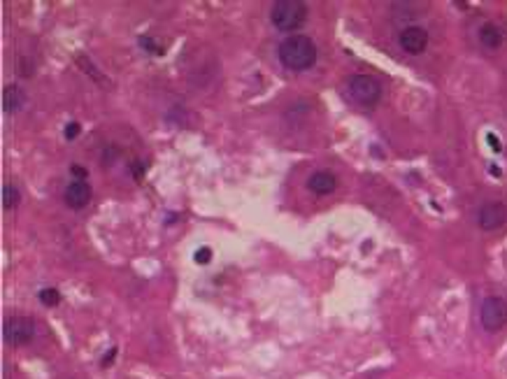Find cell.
<instances>
[{
  "instance_id": "cell-8",
  "label": "cell",
  "mask_w": 507,
  "mask_h": 379,
  "mask_svg": "<svg viewBox=\"0 0 507 379\" xmlns=\"http://www.w3.org/2000/svg\"><path fill=\"white\" fill-rule=\"evenodd\" d=\"M63 200L68 203V208L72 210H81V208H86L89 200H91V186H89L86 182H72L65 186V193H63Z\"/></svg>"
},
{
  "instance_id": "cell-17",
  "label": "cell",
  "mask_w": 507,
  "mask_h": 379,
  "mask_svg": "<svg viewBox=\"0 0 507 379\" xmlns=\"http://www.w3.org/2000/svg\"><path fill=\"white\" fill-rule=\"evenodd\" d=\"M140 45H142V49H147V52H161V47L154 45L152 38H140Z\"/></svg>"
},
{
  "instance_id": "cell-15",
  "label": "cell",
  "mask_w": 507,
  "mask_h": 379,
  "mask_svg": "<svg viewBox=\"0 0 507 379\" xmlns=\"http://www.w3.org/2000/svg\"><path fill=\"white\" fill-rule=\"evenodd\" d=\"M212 261V249H207V247H200L198 251H195V263H200V266H205V263Z\"/></svg>"
},
{
  "instance_id": "cell-19",
  "label": "cell",
  "mask_w": 507,
  "mask_h": 379,
  "mask_svg": "<svg viewBox=\"0 0 507 379\" xmlns=\"http://www.w3.org/2000/svg\"><path fill=\"white\" fill-rule=\"evenodd\" d=\"M489 142H491L494 145V149L498 152V149H501V145H498V140H496V135H489Z\"/></svg>"
},
{
  "instance_id": "cell-9",
  "label": "cell",
  "mask_w": 507,
  "mask_h": 379,
  "mask_svg": "<svg viewBox=\"0 0 507 379\" xmlns=\"http://www.w3.org/2000/svg\"><path fill=\"white\" fill-rule=\"evenodd\" d=\"M335 186H338V179L329 170H317L307 179V188L317 196H329L335 191Z\"/></svg>"
},
{
  "instance_id": "cell-13",
  "label": "cell",
  "mask_w": 507,
  "mask_h": 379,
  "mask_svg": "<svg viewBox=\"0 0 507 379\" xmlns=\"http://www.w3.org/2000/svg\"><path fill=\"white\" fill-rule=\"evenodd\" d=\"M16 203H19V191H16L14 186H5L3 188V205H5V210L16 208Z\"/></svg>"
},
{
  "instance_id": "cell-16",
  "label": "cell",
  "mask_w": 507,
  "mask_h": 379,
  "mask_svg": "<svg viewBox=\"0 0 507 379\" xmlns=\"http://www.w3.org/2000/svg\"><path fill=\"white\" fill-rule=\"evenodd\" d=\"M70 172H72V177H75L77 182H86V175H89L86 168H81V166H72Z\"/></svg>"
},
{
  "instance_id": "cell-14",
  "label": "cell",
  "mask_w": 507,
  "mask_h": 379,
  "mask_svg": "<svg viewBox=\"0 0 507 379\" xmlns=\"http://www.w3.org/2000/svg\"><path fill=\"white\" fill-rule=\"evenodd\" d=\"M79 133H81V126H79V123H77V121H70L68 126H65V133H63V135H65V140H70V142H72V140H75Z\"/></svg>"
},
{
  "instance_id": "cell-3",
  "label": "cell",
  "mask_w": 507,
  "mask_h": 379,
  "mask_svg": "<svg viewBox=\"0 0 507 379\" xmlns=\"http://www.w3.org/2000/svg\"><path fill=\"white\" fill-rule=\"evenodd\" d=\"M347 94L356 105L375 107L382 98V84L372 75H351L347 79Z\"/></svg>"
},
{
  "instance_id": "cell-10",
  "label": "cell",
  "mask_w": 507,
  "mask_h": 379,
  "mask_svg": "<svg viewBox=\"0 0 507 379\" xmlns=\"http://www.w3.org/2000/svg\"><path fill=\"white\" fill-rule=\"evenodd\" d=\"M23 105H26V94H23V89L16 86V84L5 86V91H3V110L7 114H14V112H19Z\"/></svg>"
},
{
  "instance_id": "cell-7",
  "label": "cell",
  "mask_w": 507,
  "mask_h": 379,
  "mask_svg": "<svg viewBox=\"0 0 507 379\" xmlns=\"http://www.w3.org/2000/svg\"><path fill=\"white\" fill-rule=\"evenodd\" d=\"M479 228L482 230H496V228H501L505 221H507V208L503 203H486V205H482V210H479Z\"/></svg>"
},
{
  "instance_id": "cell-6",
  "label": "cell",
  "mask_w": 507,
  "mask_h": 379,
  "mask_svg": "<svg viewBox=\"0 0 507 379\" xmlns=\"http://www.w3.org/2000/svg\"><path fill=\"white\" fill-rule=\"evenodd\" d=\"M398 43H400V49H403L405 54L416 56L428 47V33L423 30L421 26H407V28L400 30Z\"/></svg>"
},
{
  "instance_id": "cell-4",
  "label": "cell",
  "mask_w": 507,
  "mask_h": 379,
  "mask_svg": "<svg viewBox=\"0 0 507 379\" xmlns=\"http://www.w3.org/2000/svg\"><path fill=\"white\" fill-rule=\"evenodd\" d=\"M479 319H482L484 331H489V333L503 331V328L507 326V302L503 298H498V295L486 298L484 302H482Z\"/></svg>"
},
{
  "instance_id": "cell-12",
  "label": "cell",
  "mask_w": 507,
  "mask_h": 379,
  "mask_svg": "<svg viewBox=\"0 0 507 379\" xmlns=\"http://www.w3.org/2000/svg\"><path fill=\"white\" fill-rule=\"evenodd\" d=\"M40 302L47 305V307H56L61 302V293L56 288H45V291H40Z\"/></svg>"
},
{
  "instance_id": "cell-1",
  "label": "cell",
  "mask_w": 507,
  "mask_h": 379,
  "mask_svg": "<svg viewBox=\"0 0 507 379\" xmlns=\"http://www.w3.org/2000/svg\"><path fill=\"white\" fill-rule=\"evenodd\" d=\"M280 61L293 72H305L317 63V45L307 35H289L280 45Z\"/></svg>"
},
{
  "instance_id": "cell-11",
  "label": "cell",
  "mask_w": 507,
  "mask_h": 379,
  "mask_svg": "<svg viewBox=\"0 0 507 379\" xmlns=\"http://www.w3.org/2000/svg\"><path fill=\"white\" fill-rule=\"evenodd\" d=\"M477 38H479V45L484 49H491V52L501 49V45H503V33L498 30V26H494V23H484V26L479 28Z\"/></svg>"
},
{
  "instance_id": "cell-5",
  "label": "cell",
  "mask_w": 507,
  "mask_h": 379,
  "mask_svg": "<svg viewBox=\"0 0 507 379\" xmlns=\"http://www.w3.org/2000/svg\"><path fill=\"white\" fill-rule=\"evenodd\" d=\"M5 342L14 344V347H21V344H28L35 335V324L26 317H10L5 321L3 328Z\"/></svg>"
},
{
  "instance_id": "cell-18",
  "label": "cell",
  "mask_w": 507,
  "mask_h": 379,
  "mask_svg": "<svg viewBox=\"0 0 507 379\" xmlns=\"http://www.w3.org/2000/svg\"><path fill=\"white\" fill-rule=\"evenodd\" d=\"M114 356H117V349H110V351H108V356L103 358V366H110Z\"/></svg>"
},
{
  "instance_id": "cell-2",
  "label": "cell",
  "mask_w": 507,
  "mask_h": 379,
  "mask_svg": "<svg viewBox=\"0 0 507 379\" xmlns=\"http://www.w3.org/2000/svg\"><path fill=\"white\" fill-rule=\"evenodd\" d=\"M307 19V5L302 0H277L270 10V21L282 33L300 28Z\"/></svg>"
}]
</instances>
